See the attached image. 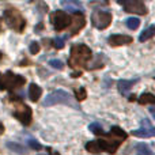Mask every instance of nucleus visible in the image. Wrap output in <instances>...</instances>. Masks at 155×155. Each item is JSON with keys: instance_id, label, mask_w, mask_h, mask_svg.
<instances>
[{"instance_id": "16", "label": "nucleus", "mask_w": 155, "mask_h": 155, "mask_svg": "<svg viewBox=\"0 0 155 155\" xmlns=\"http://www.w3.org/2000/svg\"><path fill=\"white\" fill-rule=\"evenodd\" d=\"M109 135H110V136H113L114 139L120 140V142H123L124 139H127V134L123 131V129L120 128V127H113Z\"/></svg>"}, {"instance_id": "25", "label": "nucleus", "mask_w": 155, "mask_h": 155, "mask_svg": "<svg viewBox=\"0 0 155 155\" xmlns=\"http://www.w3.org/2000/svg\"><path fill=\"white\" fill-rule=\"evenodd\" d=\"M38 52H40V44H38V42H33L31 45H30V53H31V54H37Z\"/></svg>"}, {"instance_id": "8", "label": "nucleus", "mask_w": 155, "mask_h": 155, "mask_svg": "<svg viewBox=\"0 0 155 155\" xmlns=\"http://www.w3.org/2000/svg\"><path fill=\"white\" fill-rule=\"evenodd\" d=\"M52 23L57 31H63L71 25V16L65 11H56L52 15Z\"/></svg>"}, {"instance_id": "3", "label": "nucleus", "mask_w": 155, "mask_h": 155, "mask_svg": "<svg viewBox=\"0 0 155 155\" xmlns=\"http://www.w3.org/2000/svg\"><path fill=\"white\" fill-rule=\"evenodd\" d=\"M8 101L14 102V117H16L22 124L29 125L31 123V109L21 101L19 97H8Z\"/></svg>"}, {"instance_id": "2", "label": "nucleus", "mask_w": 155, "mask_h": 155, "mask_svg": "<svg viewBox=\"0 0 155 155\" xmlns=\"http://www.w3.org/2000/svg\"><path fill=\"white\" fill-rule=\"evenodd\" d=\"M110 136V135H109ZM121 142L110 136V139H99V140H91L86 144V150L90 153H98V151H107L109 154H114L117 148L120 147Z\"/></svg>"}, {"instance_id": "31", "label": "nucleus", "mask_w": 155, "mask_h": 155, "mask_svg": "<svg viewBox=\"0 0 155 155\" xmlns=\"http://www.w3.org/2000/svg\"><path fill=\"white\" fill-rule=\"evenodd\" d=\"M51 155H59V154H57V153H52Z\"/></svg>"}, {"instance_id": "30", "label": "nucleus", "mask_w": 155, "mask_h": 155, "mask_svg": "<svg viewBox=\"0 0 155 155\" xmlns=\"http://www.w3.org/2000/svg\"><path fill=\"white\" fill-rule=\"evenodd\" d=\"M2 57H3V53H2V52H0V60H2Z\"/></svg>"}, {"instance_id": "12", "label": "nucleus", "mask_w": 155, "mask_h": 155, "mask_svg": "<svg viewBox=\"0 0 155 155\" xmlns=\"http://www.w3.org/2000/svg\"><path fill=\"white\" fill-rule=\"evenodd\" d=\"M109 45L112 46H120V45H128L134 41V38L131 35H125V34H113L109 37Z\"/></svg>"}, {"instance_id": "24", "label": "nucleus", "mask_w": 155, "mask_h": 155, "mask_svg": "<svg viewBox=\"0 0 155 155\" xmlns=\"http://www.w3.org/2000/svg\"><path fill=\"white\" fill-rule=\"evenodd\" d=\"M53 46L56 49H63L64 48V38H60V37L54 38L53 40Z\"/></svg>"}, {"instance_id": "21", "label": "nucleus", "mask_w": 155, "mask_h": 155, "mask_svg": "<svg viewBox=\"0 0 155 155\" xmlns=\"http://www.w3.org/2000/svg\"><path fill=\"white\" fill-rule=\"evenodd\" d=\"M88 129H90V131L93 132L94 135H105L104 129H102V127L99 125L98 123H93V124H90V127H88Z\"/></svg>"}, {"instance_id": "11", "label": "nucleus", "mask_w": 155, "mask_h": 155, "mask_svg": "<svg viewBox=\"0 0 155 155\" xmlns=\"http://www.w3.org/2000/svg\"><path fill=\"white\" fill-rule=\"evenodd\" d=\"M71 29H70V35H75L78 31H79L80 29H83L84 27V23H86V19L84 16H83V14H74V16L71 18Z\"/></svg>"}, {"instance_id": "18", "label": "nucleus", "mask_w": 155, "mask_h": 155, "mask_svg": "<svg viewBox=\"0 0 155 155\" xmlns=\"http://www.w3.org/2000/svg\"><path fill=\"white\" fill-rule=\"evenodd\" d=\"M136 153L137 155H154L151 148L147 144H144V143H140V144L136 146Z\"/></svg>"}, {"instance_id": "27", "label": "nucleus", "mask_w": 155, "mask_h": 155, "mask_svg": "<svg viewBox=\"0 0 155 155\" xmlns=\"http://www.w3.org/2000/svg\"><path fill=\"white\" fill-rule=\"evenodd\" d=\"M29 146L33 148V150H37V151L42 148V147H41V144H40V143H38V142H35V140H29Z\"/></svg>"}, {"instance_id": "20", "label": "nucleus", "mask_w": 155, "mask_h": 155, "mask_svg": "<svg viewBox=\"0 0 155 155\" xmlns=\"http://www.w3.org/2000/svg\"><path fill=\"white\" fill-rule=\"evenodd\" d=\"M125 25H127V27H128V29L136 30L137 27H139V25H140V21L137 18H128L125 21Z\"/></svg>"}, {"instance_id": "15", "label": "nucleus", "mask_w": 155, "mask_h": 155, "mask_svg": "<svg viewBox=\"0 0 155 155\" xmlns=\"http://www.w3.org/2000/svg\"><path fill=\"white\" fill-rule=\"evenodd\" d=\"M63 7H65L68 11H82L83 10V5L82 3L79 2H72V0H68V2H61Z\"/></svg>"}, {"instance_id": "17", "label": "nucleus", "mask_w": 155, "mask_h": 155, "mask_svg": "<svg viewBox=\"0 0 155 155\" xmlns=\"http://www.w3.org/2000/svg\"><path fill=\"white\" fill-rule=\"evenodd\" d=\"M154 34H155V26H150L148 29H146L144 31L140 34V37H139L140 42H144V41H147V40H150V38H153Z\"/></svg>"}, {"instance_id": "10", "label": "nucleus", "mask_w": 155, "mask_h": 155, "mask_svg": "<svg viewBox=\"0 0 155 155\" xmlns=\"http://www.w3.org/2000/svg\"><path fill=\"white\" fill-rule=\"evenodd\" d=\"M132 135L136 137H143V139H146V137H153L155 135V129L150 124V121L144 118V120H142V128L136 129V131H132Z\"/></svg>"}, {"instance_id": "13", "label": "nucleus", "mask_w": 155, "mask_h": 155, "mask_svg": "<svg viewBox=\"0 0 155 155\" xmlns=\"http://www.w3.org/2000/svg\"><path fill=\"white\" fill-rule=\"evenodd\" d=\"M135 83H136V80H125V79L118 80V83H117L118 91H120L123 95H125V94H128V91L134 87Z\"/></svg>"}, {"instance_id": "26", "label": "nucleus", "mask_w": 155, "mask_h": 155, "mask_svg": "<svg viewBox=\"0 0 155 155\" xmlns=\"http://www.w3.org/2000/svg\"><path fill=\"white\" fill-rule=\"evenodd\" d=\"M7 146H8V148H11V150H15L16 153L23 154V148H22L21 146H18V144H12V143H7Z\"/></svg>"}, {"instance_id": "5", "label": "nucleus", "mask_w": 155, "mask_h": 155, "mask_svg": "<svg viewBox=\"0 0 155 155\" xmlns=\"http://www.w3.org/2000/svg\"><path fill=\"white\" fill-rule=\"evenodd\" d=\"M4 21L7 22L8 27L15 30L16 33H22L26 26V21L16 8H7L4 11Z\"/></svg>"}, {"instance_id": "14", "label": "nucleus", "mask_w": 155, "mask_h": 155, "mask_svg": "<svg viewBox=\"0 0 155 155\" xmlns=\"http://www.w3.org/2000/svg\"><path fill=\"white\" fill-rule=\"evenodd\" d=\"M41 94H42V90H41V87L38 84H35V83H31L29 87V97L30 99H31L33 102H37L38 99H40Z\"/></svg>"}, {"instance_id": "4", "label": "nucleus", "mask_w": 155, "mask_h": 155, "mask_svg": "<svg viewBox=\"0 0 155 155\" xmlns=\"http://www.w3.org/2000/svg\"><path fill=\"white\" fill-rule=\"evenodd\" d=\"M26 83V79L21 75L7 71L5 74H0V90H16Z\"/></svg>"}, {"instance_id": "9", "label": "nucleus", "mask_w": 155, "mask_h": 155, "mask_svg": "<svg viewBox=\"0 0 155 155\" xmlns=\"http://www.w3.org/2000/svg\"><path fill=\"white\" fill-rule=\"evenodd\" d=\"M121 4L124 5V10H125L127 12L139 14V15H144V14H147V8H146L144 3L139 2V0H128V2H121Z\"/></svg>"}, {"instance_id": "28", "label": "nucleus", "mask_w": 155, "mask_h": 155, "mask_svg": "<svg viewBox=\"0 0 155 155\" xmlns=\"http://www.w3.org/2000/svg\"><path fill=\"white\" fill-rule=\"evenodd\" d=\"M3 132H4V127H3V124H0V135H3Z\"/></svg>"}, {"instance_id": "19", "label": "nucleus", "mask_w": 155, "mask_h": 155, "mask_svg": "<svg viewBox=\"0 0 155 155\" xmlns=\"http://www.w3.org/2000/svg\"><path fill=\"white\" fill-rule=\"evenodd\" d=\"M155 102V97L153 95V94H142L139 98V104L142 105H146V104H154Z\"/></svg>"}, {"instance_id": "7", "label": "nucleus", "mask_w": 155, "mask_h": 155, "mask_svg": "<svg viewBox=\"0 0 155 155\" xmlns=\"http://www.w3.org/2000/svg\"><path fill=\"white\" fill-rule=\"evenodd\" d=\"M91 23L99 30L106 29L112 23V14L107 11H94L91 15Z\"/></svg>"}, {"instance_id": "29", "label": "nucleus", "mask_w": 155, "mask_h": 155, "mask_svg": "<svg viewBox=\"0 0 155 155\" xmlns=\"http://www.w3.org/2000/svg\"><path fill=\"white\" fill-rule=\"evenodd\" d=\"M0 31H2V19H0Z\"/></svg>"}, {"instance_id": "23", "label": "nucleus", "mask_w": 155, "mask_h": 155, "mask_svg": "<svg viewBox=\"0 0 155 155\" xmlns=\"http://www.w3.org/2000/svg\"><path fill=\"white\" fill-rule=\"evenodd\" d=\"M49 65H52V67L56 68V70H63V68H64V64H63L60 60H57V59L51 60V61H49Z\"/></svg>"}, {"instance_id": "6", "label": "nucleus", "mask_w": 155, "mask_h": 155, "mask_svg": "<svg viewBox=\"0 0 155 155\" xmlns=\"http://www.w3.org/2000/svg\"><path fill=\"white\" fill-rule=\"evenodd\" d=\"M57 104H64V105H71L74 106V104L71 102V95L68 93L63 90H56L53 93H51L44 101V106H53Z\"/></svg>"}, {"instance_id": "1", "label": "nucleus", "mask_w": 155, "mask_h": 155, "mask_svg": "<svg viewBox=\"0 0 155 155\" xmlns=\"http://www.w3.org/2000/svg\"><path fill=\"white\" fill-rule=\"evenodd\" d=\"M91 59V49L87 45H74L71 48V56L68 59V65L71 68H82Z\"/></svg>"}, {"instance_id": "22", "label": "nucleus", "mask_w": 155, "mask_h": 155, "mask_svg": "<svg viewBox=\"0 0 155 155\" xmlns=\"http://www.w3.org/2000/svg\"><path fill=\"white\" fill-rule=\"evenodd\" d=\"M75 94H76V99H78V101H83V99L87 97V93H86V88H84V87L76 88Z\"/></svg>"}]
</instances>
